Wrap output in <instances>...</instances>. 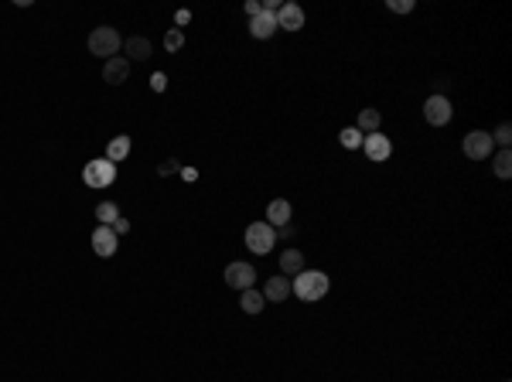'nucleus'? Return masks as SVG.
Wrapping results in <instances>:
<instances>
[{
    "mask_svg": "<svg viewBox=\"0 0 512 382\" xmlns=\"http://www.w3.org/2000/svg\"><path fill=\"white\" fill-rule=\"evenodd\" d=\"M273 31H277V14H256L253 17V21H249V34H253V38H260V41H263V38H273Z\"/></svg>",
    "mask_w": 512,
    "mask_h": 382,
    "instance_id": "nucleus-14",
    "label": "nucleus"
},
{
    "mask_svg": "<svg viewBox=\"0 0 512 382\" xmlns=\"http://www.w3.org/2000/svg\"><path fill=\"white\" fill-rule=\"evenodd\" d=\"M243 11H246V17L253 21L256 14H263V4H256V0H246V7H243Z\"/></svg>",
    "mask_w": 512,
    "mask_h": 382,
    "instance_id": "nucleus-27",
    "label": "nucleus"
},
{
    "mask_svg": "<svg viewBox=\"0 0 512 382\" xmlns=\"http://www.w3.org/2000/svg\"><path fill=\"white\" fill-rule=\"evenodd\" d=\"M151 89L164 92V89H168V76H164V72H154V76H151Z\"/></svg>",
    "mask_w": 512,
    "mask_h": 382,
    "instance_id": "nucleus-26",
    "label": "nucleus"
},
{
    "mask_svg": "<svg viewBox=\"0 0 512 382\" xmlns=\"http://www.w3.org/2000/svg\"><path fill=\"white\" fill-rule=\"evenodd\" d=\"M362 140H366V134H362L358 126H345V130L338 134V144L345 147V151H358V147H362Z\"/></svg>",
    "mask_w": 512,
    "mask_h": 382,
    "instance_id": "nucleus-20",
    "label": "nucleus"
},
{
    "mask_svg": "<svg viewBox=\"0 0 512 382\" xmlns=\"http://www.w3.org/2000/svg\"><path fill=\"white\" fill-rule=\"evenodd\" d=\"M120 48H124V38L116 34V28H109V24L93 28V34H89V55L106 61V59H113Z\"/></svg>",
    "mask_w": 512,
    "mask_h": 382,
    "instance_id": "nucleus-2",
    "label": "nucleus"
},
{
    "mask_svg": "<svg viewBox=\"0 0 512 382\" xmlns=\"http://www.w3.org/2000/svg\"><path fill=\"white\" fill-rule=\"evenodd\" d=\"M263 291H253V287H249V291H243V301H239V307H243V311H246V314H260V311H263Z\"/></svg>",
    "mask_w": 512,
    "mask_h": 382,
    "instance_id": "nucleus-19",
    "label": "nucleus"
},
{
    "mask_svg": "<svg viewBox=\"0 0 512 382\" xmlns=\"http://www.w3.org/2000/svg\"><path fill=\"white\" fill-rule=\"evenodd\" d=\"M451 116H454V109H451V99L444 96V92L427 96V103H423V120L431 123V126H448Z\"/></svg>",
    "mask_w": 512,
    "mask_h": 382,
    "instance_id": "nucleus-5",
    "label": "nucleus"
},
{
    "mask_svg": "<svg viewBox=\"0 0 512 382\" xmlns=\"http://www.w3.org/2000/svg\"><path fill=\"white\" fill-rule=\"evenodd\" d=\"M181 45H185V31L171 28L168 34H164V48H168V51H181Z\"/></svg>",
    "mask_w": 512,
    "mask_h": 382,
    "instance_id": "nucleus-23",
    "label": "nucleus"
},
{
    "mask_svg": "<svg viewBox=\"0 0 512 382\" xmlns=\"http://www.w3.org/2000/svg\"><path fill=\"white\" fill-rule=\"evenodd\" d=\"M82 181L89 184V188H109V184L116 181V164H113V161H106V157L89 161V164L82 168Z\"/></svg>",
    "mask_w": 512,
    "mask_h": 382,
    "instance_id": "nucleus-4",
    "label": "nucleus"
},
{
    "mask_svg": "<svg viewBox=\"0 0 512 382\" xmlns=\"http://www.w3.org/2000/svg\"><path fill=\"white\" fill-rule=\"evenodd\" d=\"M301 270H304V256H301V249H294V246H291V249H283V253H280V273L287 276V273H301Z\"/></svg>",
    "mask_w": 512,
    "mask_h": 382,
    "instance_id": "nucleus-16",
    "label": "nucleus"
},
{
    "mask_svg": "<svg viewBox=\"0 0 512 382\" xmlns=\"http://www.w3.org/2000/svg\"><path fill=\"white\" fill-rule=\"evenodd\" d=\"M266 222H270L273 229L287 226V222H291V201H287V198H273V201H270V205H266Z\"/></svg>",
    "mask_w": 512,
    "mask_h": 382,
    "instance_id": "nucleus-13",
    "label": "nucleus"
},
{
    "mask_svg": "<svg viewBox=\"0 0 512 382\" xmlns=\"http://www.w3.org/2000/svg\"><path fill=\"white\" fill-rule=\"evenodd\" d=\"M126 76H130V61H126V55H113V59L103 61V79H106L109 86H124Z\"/></svg>",
    "mask_w": 512,
    "mask_h": 382,
    "instance_id": "nucleus-10",
    "label": "nucleus"
},
{
    "mask_svg": "<svg viewBox=\"0 0 512 382\" xmlns=\"http://www.w3.org/2000/svg\"><path fill=\"white\" fill-rule=\"evenodd\" d=\"M389 11H396V14H410V11H413V0H389Z\"/></svg>",
    "mask_w": 512,
    "mask_h": 382,
    "instance_id": "nucleus-25",
    "label": "nucleus"
},
{
    "mask_svg": "<svg viewBox=\"0 0 512 382\" xmlns=\"http://www.w3.org/2000/svg\"><path fill=\"white\" fill-rule=\"evenodd\" d=\"M253 280H256V270H253L249 263H229V266H226V283H229L233 291H249Z\"/></svg>",
    "mask_w": 512,
    "mask_h": 382,
    "instance_id": "nucleus-8",
    "label": "nucleus"
},
{
    "mask_svg": "<svg viewBox=\"0 0 512 382\" xmlns=\"http://www.w3.org/2000/svg\"><path fill=\"white\" fill-rule=\"evenodd\" d=\"M181 178H185V181H195V178H199V171H195V168H181Z\"/></svg>",
    "mask_w": 512,
    "mask_h": 382,
    "instance_id": "nucleus-31",
    "label": "nucleus"
},
{
    "mask_svg": "<svg viewBox=\"0 0 512 382\" xmlns=\"http://www.w3.org/2000/svg\"><path fill=\"white\" fill-rule=\"evenodd\" d=\"M277 28L280 31H301V28H304V11H301L297 4H280Z\"/></svg>",
    "mask_w": 512,
    "mask_h": 382,
    "instance_id": "nucleus-11",
    "label": "nucleus"
},
{
    "mask_svg": "<svg viewBox=\"0 0 512 382\" xmlns=\"http://www.w3.org/2000/svg\"><path fill=\"white\" fill-rule=\"evenodd\" d=\"M287 297H291V280H287L283 273L270 276V280H266V287H263V301L280 304V301H287Z\"/></svg>",
    "mask_w": 512,
    "mask_h": 382,
    "instance_id": "nucleus-12",
    "label": "nucleus"
},
{
    "mask_svg": "<svg viewBox=\"0 0 512 382\" xmlns=\"http://www.w3.org/2000/svg\"><path fill=\"white\" fill-rule=\"evenodd\" d=\"M96 218H99V226H113V222L120 218V208H116L113 201H99V205H96Z\"/></svg>",
    "mask_w": 512,
    "mask_h": 382,
    "instance_id": "nucleus-22",
    "label": "nucleus"
},
{
    "mask_svg": "<svg viewBox=\"0 0 512 382\" xmlns=\"http://www.w3.org/2000/svg\"><path fill=\"white\" fill-rule=\"evenodd\" d=\"M174 21H178V24H188V21H191V14H188V11H178V17H174Z\"/></svg>",
    "mask_w": 512,
    "mask_h": 382,
    "instance_id": "nucleus-32",
    "label": "nucleus"
},
{
    "mask_svg": "<svg viewBox=\"0 0 512 382\" xmlns=\"http://www.w3.org/2000/svg\"><path fill=\"white\" fill-rule=\"evenodd\" d=\"M328 287H331L328 273H321V270H301V273L294 276V283H291V293H297L301 301L314 304V301H321L328 293Z\"/></svg>",
    "mask_w": 512,
    "mask_h": 382,
    "instance_id": "nucleus-1",
    "label": "nucleus"
},
{
    "mask_svg": "<svg viewBox=\"0 0 512 382\" xmlns=\"http://www.w3.org/2000/svg\"><path fill=\"white\" fill-rule=\"evenodd\" d=\"M157 171H161V174H174V171H178V161H164Z\"/></svg>",
    "mask_w": 512,
    "mask_h": 382,
    "instance_id": "nucleus-30",
    "label": "nucleus"
},
{
    "mask_svg": "<svg viewBox=\"0 0 512 382\" xmlns=\"http://www.w3.org/2000/svg\"><path fill=\"white\" fill-rule=\"evenodd\" d=\"M124 48H126V61H134V59H137V61H147L151 55H154V45H151L147 38H137V34H134V38H126Z\"/></svg>",
    "mask_w": 512,
    "mask_h": 382,
    "instance_id": "nucleus-15",
    "label": "nucleus"
},
{
    "mask_svg": "<svg viewBox=\"0 0 512 382\" xmlns=\"http://www.w3.org/2000/svg\"><path fill=\"white\" fill-rule=\"evenodd\" d=\"M492 171H496L498 178H512V154H509V147H502V151L492 157Z\"/></svg>",
    "mask_w": 512,
    "mask_h": 382,
    "instance_id": "nucleus-21",
    "label": "nucleus"
},
{
    "mask_svg": "<svg viewBox=\"0 0 512 382\" xmlns=\"http://www.w3.org/2000/svg\"><path fill=\"white\" fill-rule=\"evenodd\" d=\"M126 229H130V222H126V218H116V222H113V232H116V236H124Z\"/></svg>",
    "mask_w": 512,
    "mask_h": 382,
    "instance_id": "nucleus-28",
    "label": "nucleus"
},
{
    "mask_svg": "<svg viewBox=\"0 0 512 382\" xmlns=\"http://www.w3.org/2000/svg\"><path fill=\"white\" fill-rule=\"evenodd\" d=\"M246 246L256 253V256H266L273 246H277V229L270 226V222H253V226H246Z\"/></svg>",
    "mask_w": 512,
    "mask_h": 382,
    "instance_id": "nucleus-3",
    "label": "nucleus"
},
{
    "mask_svg": "<svg viewBox=\"0 0 512 382\" xmlns=\"http://www.w3.org/2000/svg\"><path fill=\"white\" fill-rule=\"evenodd\" d=\"M362 151H366V157H369L373 164H383V161H389V154H393V144H389V137L383 130H376V134H366Z\"/></svg>",
    "mask_w": 512,
    "mask_h": 382,
    "instance_id": "nucleus-7",
    "label": "nucleus"
},
{
    "mask_svg": "<svg viewBox=\"0 0 512 382\" xmlns=\"http://www.w3.org/2000/svg\"><path fill=\"white\" fill-rule=\"evenodd\" d=\"M492 134L488 130H471L465 140H461V151H465V157H471V161H485V157H492Z\"/></svg>",
    "mask_w": 512,
    "mask_h": 382,
    "instance_id": "nucleus-6",
    "label": "nucleus"
},
{
    "mask_svg": "<svg viewBox=\"0 0 512 382\" xmlns=\"http://www.w3.org/2000/svg\"><path fill=\"white\" fill-rule=\"evenodd\" d=\"M379 123H383V116H379V109H362V113H358V120H356V126L358 130H362V134H376V130H379Z\"/></svg>",
    "mask_w": 512,
    "mask_h": 382,
    "instance_id": "nucleus-18",
    "label": "nucleus"
},
{
    "mask_svg": "<svg viewBox=\"0 0 512 382\" xmlns=\"http://www.w3.org/2000/svg\"><path fill=\"white\" fill-rule=\"evenodd\" d=\"M93 249H96V256H113L120 249V236L113 232V226H99L93 232Z\"/></svg>",
    "mask_w": 512,
    "mask_h": 382,
    "instance_id": "nucleus-9",
    "label": "nucleus"
},
{
    "mask_svg": "<svg viewBox=\"0 0 512 382\" xmlns=\"http://www.w3.org/2000/svg\"><path fill=\"white\" fill-rule=\"evenodd\" d=\"M126 154H130V137L126 134H120V137H113L106 144V161H113V164H120Z\"/></svg>",
    "mask_w": 512,
    "mask_h": 382,
    "instance_id": "nucleus-17",
    "label": "nucleus"
},
{
    "mask_svg": "<svg viewBox=\"0 0 512 382\" xmlns=\"http://www.w3.org/2000/svg\"><path fill=\"white\" fill-rule=\"evenodd\" d=\"M492 144H498V147H509V144H512V126H509V123H498V130L492 134Z\"/></svg>",
    "mask_w": 512,
    "mask_h": 382,
    "instance_id": "nucleus-24",
    "label": "nucleus"
},
{
    "mask_svg": "<svg viewBox=\"0 0 512 382\" xmlns=\"http://www.w3.org/2000/svg\"><path fill=\"white\" fill-rule=\"evenodd\" d=\"M277 239H294V226H280V229H277Z\"/></svg>",
    "mask_w": 512,
    "mask_h": 382,
    "instance_id": "nucleus-29",
    "label": "nucleus"
}]
</instances>
